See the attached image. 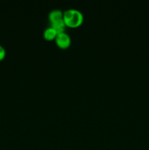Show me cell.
Segmentation results:
<instances>
[{
    "mask_svg": "<svg viewBox=\"0 0 149 150\" xmlns=\"http://www.w3.org/2000/svg\"><path fill=\"white\" fill-rule=\"evenodd\" d=\"M83 15L77 9H69L63 13V20L66 26L70 27H77L83 22Z\"/></svg>",
    "mask_w": 149,
    "mask_h": 150,
    "instance_id": "6da1fadb",
    "label": "cell"
},
{
    "mask_svg": "<svg viewBox=\"0 0 149 150\" xmlns=\"http://www.w3.org/2000/svg\"><path fill=\"white\" fill-rule=\"evenodd\" d=\"M63 13H64L59 9H55V10H51L49 13V16H48L51 23L63 19Z\"/></svg>",
    "mask_w": 149,
    "mask_h": 150,
    "instance_id": "3957f363",
    "label": "cell"
},
{
    "mask_svg": "<svg viewBox=\"0 0 149 150\" xmlns=\"http://www.w3.org/2000/svg\"><path fill=\"white\" fill-rule=\"evenodd\" d=\"M56 35H57V32H56L55 29H54L53 28L51 27V26L45 29L43 32L44 38L48 40H52L56 39Z\"/></svg>",
    "mask_w": 149,
    "mask_h": 150,
    "instance_id": "5b68a950",
    "label": "cell"
},
{
    "mask_svg": "<svg viewBox=\"0 0 149 150\" xmlns=\"http://www.w3.org/2000/svg\"><path fill=\"white\" fill-rule=\"evenodd\" d=\"M66 24L64 23V20L61 19V20L56 21L55 22H53L51 23V27L53 28L56 30V32H57V34L61 33V32H64V30L66 29Z\"/></svg>",
    "mask_w": 149,
    "mask_h": 150,
    "instance_id": "277c9868",
    "label": "cell"
},
{
    "mask_svg": "<svg viewBox=\"0 0 149 150\" xmlns=\"http://www.w3.org/2000/svg\"><path fill=\"white\" fill-rule=\"evenodd\" d=\"M5 54H6L5 49H4V47L1 46V45H0V61H1V60H2L4 58V57H5Z\"/></svg>",
    "mask_w": 149,
    "mask_h": 150,
    "instance_id": "8992f818",
    "label": "cell"
},
{
    "mask_svg": "<svg viewBox=\"0 0 149 150\" xmlns=\"http://www.w3.org/2000/svg\"><path fill=\"white\" fill-rule=\"evenodd\" d=\"M55 40L56 45L59 48H63V49L67 48L71 45V38L65 32L57 34L56 38Z\"/></svg>",
    "mask_w": 149,
    "mask_h": 150,
    "instance_id": "7a4b0ae2",
    "label": "cell"
}]
</instances>
